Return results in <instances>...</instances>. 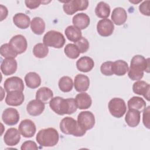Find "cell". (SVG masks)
Returning a JSON list of instances; mask_svg holds the SVG:
<instances>
[{"label": "cell", "instance_id": "8992f818", "mask_svg": "<svg viewBox=\"0 0 150 150\" xmlns=\"http://www.w3.org/2000/svg\"><path fill=\"white\" fill-rule=\"evenodd\" d=\"M110 114L115 118L123 117L127 111V106L124 100L121 98H113L108 104Z\"/></svg>", "mask_w": 150, "mask_h": 150}, {"label": "cell", "instance_id": "603a6c76", "mask_svg": "<svg viewBox=\"0 0 150 150\" xmlns=\"http://www.w3.org/2000/svg\"><path fill=\"white\" fill-rule=\"evenodd\" d=\"M94 66V62L88 56H83L76 62L77 69L81 72L87 73L90 71Z\"/></svg>", "mask_w": 150, "mask_h": 150}, {"label": "cell", "instance_id": "3957f363", "mask_svg": "<svg viewBox=\"0 0 150 150\" xmlns=\"http://www.w3.org/2000/svg\"><path fill=\"white\" fill-rule=\"evenodd\" d=\"M36 140L42 146L52 147L58 143L59 135L57 131L53 128H45L38 132Z\"/></svg>", "mask_w": 150, "mask_h": 150}, {"label": "cell", "instance_id": "f546056e", "mask_svg": "<svg viewBox=\"0 0 150 150\" xmlns=\"http://www.w3.org/2000/svg\"><path fill=\"white\" fill-rule=\"evenodd\" d=\"M64 33L68 40L73 42H76L82 37L81 30L73 25L68 26L64 30Z\"/></svg>", "mask_w": 150, "mask_h": 150}, {"label": "cell", "instance_id": "83f0119b", "mask_svg": "<svg viewBox=\"0 0 150 150\" xmlns=\"http://www.w3.org/2000/svg\"><path fill=\"white\" fill-rule=\"evenodd\" d=\"M53 97V93L52 90L46 87H40L36 93V99L43 102V103H48Z\"/></svg>", "mask_w": 150, "mask_h": 150}, {"label": "cell", "instance_id": "f35d334b", "mask_svg": "<svg viewBox=\"0 0 150 150\" xmlns=\"http://www.w3.org/2000/svg\"><path fill=\"white\" fill-rule=\"evenodd\" d=\"M149 3H150V1L147 0V1H144L142 4L139 5V11L142 15H146L148 16L150 15Z\"/></svg>", "mask_w": 150, "mask_h": 150}, {"label": "cell", "instance_id": "ba28073f", "mask_svg": "<svg viewBox=\"0 0 150 150\" xmlns=\"http://www.w3.org/2000/svg\"><path fill=\"white\" fill-rule=\"evenodd\" d=\"M95 117L94 114L89 111L80 112L77 116V122L84 130L92 129L95 125Z\"/></svg>", "mask_w": 150, "mask_h": 150}, {"label": "cell", "instance_id": "52a82bcc", "mask_svg": "<svg viewBox=\"0 0 150 150\" xmlns=\"http://www.w3.org/2000/svg\"><path fill=\"white\" fill-rule=\"evenodd\" d=\"M87 0H71L64 2L63 9L66 14L71 15L79 11L86 10L88 6Z\"/></svg>", "mask_w": 150, "mask_h": 150}, {"label": "cell", "instance_id": "836d02e7", "mask_svg": "<svg viewBox=\"0 0 150 150\" xmlns=\"http://www.w3.org/2000/svg\"><path fill=\"white\" fill-rule=\"evenodd\" d=\"M48 53L49 48L43 43H37L33 48V54L37 58H44L47 56Z\"/></svg>", "mask_w": 150, "mask_h": 150}, {"label": "cell", "instance_id": "ffe728a7", "mask_svg": "<svg viewBox=\"0 0 150 150\" xmlns=\"http://www.w3.org/2000/svg\"><path fill=\"white\" fill-rule=\"evenodd\" d=\"M111 18L113 23L120 26L123 25L127 21V13L123 8L117 7L113 9Z\"/></svg>", "mask_w": 150, "mask_h": 150}, {"label": "cell", "instance_id": "44dd1931", "mask_svg": "<svg viewBox=\"0 0 150 150\" xmlns=\"http://www.w3.org/2000/svg\"><path fill=\"white\" fill-rule=\"evenodd\" d=\"M73 26L80 30L87 28L90 23V17L84 13H79L76 14L72 19Z\"/></svg>", "mask_w": 150, "mask_h": 150}, {"label": "cell", "instance_id": "6da1fadb", "mask_svg": "<svg viewBox=\"0 0 150 150\" xmlns=\"http://www.w3.org/2000/svg\"><path fill=\"white\" fill-rule=\"evenodd\" d=\"M144 71L149 73V59H145L140 54L135 55L131 60L128 77L134 81L139 80L143 77Z\"/></svg>", "mask_w": 150, "mask_h": 150}, {"label": "cell", "instance_id": "7402d4cb", "mask_svg": "<svg viewBox=\"0 0 150 150\" xmlns=\"http://www.w3.org/2000/svg\"><path fill=\"white\" fill-rule=\"evenodd\" d=\"M74 99L77 108L80 110L89 108L92 104V100L90 96L85 92L77 94Z\"/></svg>", "mask_w": 150, "mask_h": 150}, {"label": "cell", "instance_id": "4fadbf2b", "mask_svg": "<svg viewBox=\"0 0 150 150\" xmlns=\"http://www.w3.org/2000/svg\"><path fill=\"white\" fill-rule=\"evenodd\" d=\"M20 118L18 110L14 108H7L4 110L2 114L3 122L8 125H15L18 124Z\"/></svg>", "mask_w": 150, "mask_h": 150}, {"label": "cell", "instance_id": "b9f144b4", "mask_svg": "<svg viewBox=\"0 0 150 150\" xmlns=\"http://www.w3.org/2000/svg\"><path fill=\"white\" fill-rule=\"evenodd\" d=\"M25 4L26 6L30 9H34L37 8L40 6L42 4V1L36 0V1H29L26 0L25 1Z\"/></svg>", "mask_w": 150, "mask_h": 150}, {"label": "cell", "instance_id": "74e56055", "mask_svg": "<svg viewBox=\"0 0 150 150\" xmlns=\"http://www.w3.org/2000/svg\"><path fill=\"white\" fill-rule=\"evenodd\" d=\"M112 62L107 61L103 63L100 66L101 73L105 76H112L113 74L112 71Z\"/></svg>", "mask_w": 150, "mask_h": 150}, {"label": "cell", "instance_id": "5b68a950", "mask_svg": "<svg viewBox=\"0 0 150 150\" xmlns=\"http://www.w3.org/2000/svg\"><path fill=\"white\" fill-rule=\"evenodd\" d=\"M43 42L47 47L60 49L64 45L66 39L62 33L52 30L45 33L43 38Z\"/></svg>", "mask_w": 150, "mask_h": 150}, {"label": "cell", "instance_id": "d6a6232c", "mask_svg": "<svg viewBox=\"0 0 150 150\" xmlns=\"http://www.w3.org/2000/svg\"><path fill=\"white\" fill-rule=\"evenodd\" d=\"M73 85L74 84L73 80L69 76L62 77L59 79L58 83V86L60 90L64 93H67L71 91Z\"/></svg>", "mask_w": 150, "mask_h": 150}, {"label": "cell", "instance_id": "ac0fdd59", "mask_svg": "<svg viewBox=\"0 0 150 150\" xmlns=\"http://www.w3.org/2000/svg\"><path fill=\"white\" fill-rule=\"evenodd\" d=\"M90 86V79L88 76L83 74H77L74 80V87L78 92L86 91Z\"/></svg>", "mask_w": 150, "mask_h": 150}, {"label": "cell", "instance_id": "277c9868", "mask_svg": "<svg viewBox=\"0 0 150 150\" xmlns=\"http://www.w3.org/2000/svg\"><path fill=\"white\" fill-rule=\"evenodd\" d=\"M59 127L62 132L66 135L82 137L86 132V131L80 127L77 121L70 117L63 118L60 122Z\"/></svg>", "mask_w": 150, "mask_h": 150}, {"label": "cell", "instance_id": "e0dca14e", "mask_svg": "<svg viewBox=\"0 0 150 150\" xmlns=\"http://www.w3.org/2000/svg\"><path fill=\"white\" fill-rule=\"evenodd\" d=\"M45 108V103L37 99L30 101L26 105V111L28 113L34 117L40 115L43 112Z\"/></svg>", "mask_w": 150, "mask_h": 150}, {"label": "cell", "instance_id": "484cf974", "mask_svg": "<svg viewBox=\"0 0 150 150\" xmlns=\"http://www.w3.org/2000/svg\"><path fill=\"white\" fill-rule=\"evenodd\" d=\"M25 81L28 87L30 88H36L41 84V78L36 72H29L25 76Z\"/></svg>", "mask_w": 150, "mask_h": 150}, {"label": "cell", "instance_id": "f1b7e54d", "mask_svg": "<svg viewBox=\"0 0 150 150\" xmlns=\"http://www.w3.org/2000/svg\"><path fill=\"white\" fill-rule=\"evenodd\" d=\"M128 63L122 60H118L112 62V71L113 74L121 76L125 75L128 71Z\"/></svg>", "mask_w": 150, "mask_h": 150}, {"label": "cell", "instance_id": "8d00e7d4", "mask_svg": "<svg viewBox=\"0 0 150 150\" xmlns=\"http://www.w3.org/2000/svg\"><path fill=\"white\" fill-rule=\"evenodd\" d=\"M74 44L79 49L80 53L86 52L89 49V42L88 40L84 37H81L80 40H79L76 42H74Z\"/></svg>", "mask_w": 150, "mask_h": 150}, {"label": "cell", "instance_id": "7bdbcfd3", "mask_svg": "<svg viewBox=\"0 0 150 150\" xmlns=\"http://www.w3.org/2000/svg\"><path fill=\"white\" fill-rule=\"evenodd\" d=\"M0 11H1V21L4 20L8 16V11L6 6L1 5H0Z\"/></svg>", "mask_w": 150, "mask_h": 150}, {"label": "cell", "instance_id": "5bb4252c", "mask_svg": "<svg viewBox=\"0 0 150 150\" xmlns=\"http://www.w3.org/2000/svg\"><path fill=\"white\" fill-rule=\"evenodd\" d=\"M21 140V133L15 128H10L7 129L4 136L5 144L9 146L16 145Z\"/></svg>", "mask_w": 150, "mask_h": 150}, {"label": "cell", "instance_id": "9c48e42d", "mask_svg": "<svg viewBox=\"0 0 150 150\" xmlns=\"http://www.w3.org/2000/svg\"><path fill=\"white\" fill-rule=\"evenodd\" d=\"M9 44L17 54L24 53L28 47L27 40L25 36L22 35H16L13 36L10 39Z\"/></svg>", "mask_w": 150, "mask_h": 150}, {"label": "cell", "instance_id": "cb8c5ba5", "mask_svg": "<svg viewBox=\"0 0 150 150\" xmlns=\"http://www.w3.org/2000/svg\"><path fill=\"white\" fill-rule=\"evenodd\" d=\"M140 113L137 110L129 109L125 117V121L127 124L130 127H136L138 126L141 120Z\"/></svg>", "mask_w": 150, "mask_h": 150}, {"label": "cell", "instance_id": "e575fe53", "mask_svg": "<svg viewBox=\"0 0 150 150\" xmlns=\"http://www.w3.org/2000/svg\"><path fill=\"white\" fill-rule=\"evenodd\" d=\"M64 52L66 56L71 59H76L80 54L79 49L74 43H68L66 45L64 49Z\"/></svg>", "mask_w": 150, "mask_h": 150}, {"label": "cell", "instance_id": "4dcf8cb0", "mask_svg": "<svg viewBox=\"0 0 150 150\" xmlns=\"http://www.w3.org/2000/svg\"><path fill=\"white\" fill-rule=\"evenodd\" d=\"M45 21L40 17H35L30 22V29L36 35H42L45 30Z\"/></svg>", "mask_w": 150, "mask_h": 150}, {"label": "cell", "instance_id": "60d3db41", "mask_svg": "<svg viewBox=\"0 0 150 150\" xmlns=\"http://www.w3.org/2000/svg\"><path fill=\"white\" fill-rule=\"evenodd\" d=\"M38 147L37 146V144H36L35 142L29 140V141H26L24 142L21 146V150H26V149H38Z\"/></svg>", "mask_w": 150, "mask_h": 150}, {"label": "cell", "instance_id": "1f68e13d", "mask_svg": "<svg viewBox=\"0 0 150 150\" xmlns=\"http://www.w3.org/2000/svg\"><path fill=\"white\" fill-rule=\"evenodd\" d=\"M111 9L110 5L105 2H98L95 8V13L100 18L105 19L110 16Z\"/></svg>", "mask_w": 150, "mask_h": 150}, {"label": "cell", "instance_id": "7c38bea8", "mask_svg": "<svg viewBox=\"0 0 150 150\" xmlns=\"http://www.w3.org/2000/svg\"><path fill=\"white\" fill-rule=\"evenodd\" d=\"M18 130L21 134L25 138H31L35 134L36 127L32 120L25 119L20 122Z\"/></svg>", "mask_w": 150, "mask_h": 150}, {"label": "cell", "instance_id": "7a4b0ae2", "mask_svg": "<svg viewBox=\"0 0 150 150\" xmlns=\"http://www.w3.org/2000/svg\"><path fill=\"white\" fill-rule=\"evenodd\" d=\"M50 108L57 114L63 115L72 114L77 111V107L73 98L64 99L61 97H53L49 101Z\"/></svg>", "mask_w": 150, "mask_h": 150}, {"label": "cell", "instance_id": "30bf717a", "mask_svg": "<svg viewBox=\"0 0 150 150\" xmlns=\"http://www.w3.org/2000/svg\"><path fill=\"white\" fill-rule=\"evenodd\" d=\"M4 87L7 93L14 91L23 92L25 88L22 79L17 76H13L6 79L4 81Z\"/></svg>", "mask_w": 150, "mask_h": 150}, {"label": "cell", "instance_id": "d4e9b609", "mask_svg": "<svg viewBox=\"0 0 150 150\" xmlns=\"http://www.w3.org/2000/svg\"><path fill=\"white\" fill-rule=\"evenodd\" d=\"M13 23L22 29H27L30 25L29 16L23 13H17L13 17Z\"/></svg>", "mask_w": 150, "mask_h": 150}, {"label": "cell", "instance_id": "ab89813d", "mask_svg": "<svg viewBox=\"0 0 150 150\" xmlns=\"http://www.w3.org/2000/svg\"><path fill=\"white\" fill-rule=\"evenodd\" d=\"M149 112H150V107L148 106L143 110V117L142 121L144 126L149 129L150 128V120H149Z\"/></svg>", "mask_w": 150, "mask_h": 150}, {"label": "cell", "instance_id": "d590c367", "mask_svg": "<svg viewBox=\"0 0 150 150\" xmlns=\"http://www.w3.org/2000/svg\"><path fill=\"white\" fill-rule=\"evenodd\" d=\"M0 53L5 59L13 58L17 56V54L13 50L9 43H4L1 45L0 49Z\"/></svg>", "mask_w": 150, "mask_h": 150}, {"label": "cell", "instance_id": "4316f807", "mask_svg": "<svg viewBox=\"0 0 150 150\" xmlns=\"http://www.w3.org/2000/svg\"><path fill=\"white\" fill-rule=\"evenodd\" d=\"M128 109H133L139 111H143L146 108V104L145 101L141 97L134 96L131 97L127 103Z\"/></svg>", "mask_w": 150, "mask_h": 150}, {"label": "cell", "instance_id": "8fae6325", "mask_svg": "<svg viewBox=\"0 0 150 150\" xmlns=\"http://www.w3.org/2000/svg\"><path fill=\"white\" fill-rule=\"evenodd\" d=\"M114 30V23L109 19H102L97 24V31L101 36L108 37L112 34Z\"/></svg>", "mask_w": 150, "mask_h": 150}, {"label": "cell", "instance_id": "d6986e66", "mask_svg": "<svg viewBox=\"0 0 150 150\" xmlns=\"http://www.w3.org/2000/svg\"><path fill=\"white\" fill-rule=\"evenodd\" d=\"M17 62L13 58L5 59L1 64V72L5 76L14 74L17 70Z\"/></svg>", "mask_w": 150, "mask_h": 150}, {"label": "cell", "instance_id": "9a60e30c", "mask_svg": "<svg viewBox=\"0 0 150 150\" xmlns=\"http://www.w3.org/2000/svg\"><path fill=\"white\" fill-rule=\"evenodd\" d=\"M133 92L138 95L143 96L147 101H149V94H150V86L145 81L137 80L132 85Z\"/></svg>", "mask_w": 150, "mask_h": 150}, {"label": "cell", "instance_id": "2e32d148", "mask_svg": "<svg viewBox=\"0 0 150 150\" xmlns=\"http://www.w3.org/2000/svg\"><path fill=\"white\" fill-rule=\"evenodd\" d=\"M25 100V96L23 92L19 91H14L7 93L5 103L7 105L11 106L21 105Z\"/></svg>", "mask_w": 150, "mask_h": 150}]
</instances>
